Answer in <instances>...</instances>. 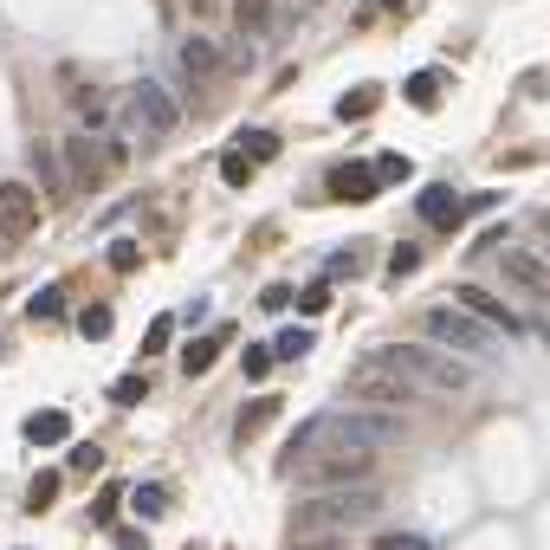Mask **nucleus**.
Masks as SVG:
<instances>
[{
  "label": "nucleus",
  "instance_id": "f257e3e1",
  "mask_svg": "<svg viewBox=\"0 0 550 550\" xmlns=\"http://www.w3.org/2000/svg\"><path fill=\"white\" fill-rule=\"evenodd\" d=\"M376 453L363 440H343V434H324L318 421H305L292 440L279 447V473H298L305 486H363Z\"/></svg>",
  "mask_w": 550,
  "mask_h": 550
},
{
  "label": "nucleus",
  "instance_id": "f03ea898",
  "mask_svg": "<svg viewBox=\"0 0 550 550\" xmlns=\"http://www.w3.org/2000/svg\"><path fill=\"white\" fill-rule=\"evenodd\" d=\"M369 369L408 382V389H440V395L466 389V363L453 350H440V343H382V350L369 356Z\"/></svg>",
  "mask_w": 550,
  "mask_h": 550
},
{
  "label": "nucleus",
  "instance_id": "7ed1b4c3",
  "mask_svg": "<svg viewBox=\"0 0 550 550\" xmlns=\"http://www.w3.org/2000/svg\"><path fill=\"white\" fill-rule=\"evenodd\" d=\"M376 505H382V492L376 486H318V492H305V499L292 505V538H337L343 525H363V518H376Z\"/></svg>",
  "mask_w": 550,
  "mask_h": 550
},
{
  "label": "nucleus",
  "instance_id": "20e7f679",
  "mask_svg": "<svg viewBox=\"0 0 550 550\" xmlns=\"http://www.w3.org/2000/svg\"><path fill=\"white\" fill-rule=\"evenodd\" d=\"M421 330H428V343H440V350H453V356H492L499 350V337L486 330V318H473L466 305H428L421 311Z\"/></svg>",
  "mask_w": 550,
  "mask_h": 550
},
{
  "label": "nucleus",
  "instance_id": "39448f33",
  "mask_svg": "<svg viewBox=\"0 0 550 550\" xmlns=\"http://www.w3.org/2000/svg\"><path fill=\"white\" fill-rule=\"evenodd\" d=\"M59 162H65V182H72L78 195H91V188H104V175L117 169V162H130V149L123 143H91V130H78V136H65Z\"/></svg>",
  "mask_w": 550,
  "mask_h": 550
},
{
  "label": "nucleus",
  "instance_id": "423d86ee",
  "mask_svg": "<svg viewBox=\"0 0 550 550\" xmlns=\"http://www.w3.org/2000/svg\"><path fill=\"white\" fill-rule=\"evenodd\" d=\"M123 110L156 136H169L175 123H182V104H175V91L162 85V78H130V85H123Z\"/></svg>",
  "mask_w": 550,
  "mask_h": 550
},
{
  "label": "nucleus",
  "instance_id": "0eeeda50",
  "mask_svg": "<svg viewBox=\"0 0 550 550\" xmlns=\"http://www.w3.org/2000/svg\"><path fill=\"white\" fill-rule=\"evenodd\" d=\"M324 434H343V440H363V447H376V440L395 434V415H369V408H337V415H318Z\"/></svg>",
  "mask_w": 550,
  "mask_h": 550
},
{
  "label": "nucleus",
  "instance_id": "6e6552de",
  "mask_svg": "<svg viewBox=\"0 0 550 550\" xmlns=\"http://www.w3.org/2000/svg\"><path fill=\"white\" fill-rule=\"evenodd\" d=\"M0 233H7V240L39 233V195L26 182H0Z\"/></svg>",
  "mask_w": 550,
  "mask_h": 550
},
{
  "label": "nucleus",
  "instance_id": "1a4fd4ad",
  "mask_svg": "<svg viewBox=\"0 0 550 550\" xmlns=\"http://www.w3.org/2000/svg\"><path fill=\"white\" fill-rule=\"evenodd\" d=\"M499 272H505V279H518L525 292H550V259L531 253V246H512V240H505V246H499Z\"/></svg>",
  "mask_w": 550,
  "mask_h": 550
},
{
  "label": "nucleus",
  "instance_id": "9d476101",
  "mask_svg": "<svg viewBox=\"0 0 550 550\" xmlns=\"http://www.w3.org/2000/svg\"><path fill=\"white\" fill-rule=\"evenodd\" d=\"M453 305H466V311H473V318H486L492 330H505V337H525V318H518V311L512 305H499V298H492V292H479V285H466V292L460 298H453Z\"/></svg>",
  "mask_w": 550,
  "mask_h": 550
},
{
  "label": "nucleus",
  "instance_id": "9b49d317",
  "mask_svg": "<svg viewBox=\"0 0 550 550\" xmlns=\"http://www.w3.org/2000/svg\"><path fill=\"white\" fill-rule=\"evenodd\" d=\"M376 169L369 162H343V169H330V201H350V208H363L369 195H376Z\"/></svg>",
  "mask_w": 550,
  "mask_h": 550
},
{
  "label": "nucleus",
  "instance_id": "f8f14e48",
  "mask_svg": "<svg viewBox=\"0 0 550 550\" xmlns=\"http://www.w3.org/2000/svg\"><path fill=\"white\" fill-rule=\"evenodd\" d=\"M460 214H466V201L453 195L447 182H434V188H421V220H434V227H460Z\"/></svg>",
  "mask_w": 550,
  "mask_h": 550
},
{
  "label": "nucleus",
  "instance_id": "ddd939ff",
  "mask_svg": "<svg viewBox=\"0 0 550 550\" xmlns=\"http://www.w3.org/2000/svg\"><path fill=\"white\" fill-rule=\"evenodd\" d=\"M356 395H363V402H389V408H402V402H408V382H395V376H382V369H369V363H363V376H356Z\"/></svg>",
  "mask_w": 550,
  "mask_h": 550
},
{
  "label": "nucleus",
  "instance_id": "4468645a",
  "mask_svg": "<svg viewBox=\"0 0 550 550\" xmlns=\"http://www.w3.org/2000/svg\"><path fill=\"white\" fill-rule=\"evenodd\" d=\"M220 350H227V330H208V337H195L182 350V376H208V369L220 363Z\"/></svg>",
  "mask_w": 550,
  "mask_h": 550
},
{
  "label": "nucleus",
  "instance_id": "2eb2a0df",
  "mask_svg": "<svg viewBox=\"0 0 550 550\" xmlns=\"http://www.w3.org/2000/svg\"><path fill=\"white\" fill-rule=\"evenodd\" d=\"M33 447H59L65 434H72V415H59V408H39V415H26V428H20Z\"/></svg>",
  "mask_w": 550,
  "mask_h": 550
},
{
  "label": "nucleus",
  "instance_id": "dca6fc26",
  "mask_svg": "<svg viewBox=\"0 0 550 550\" xmlns=\"http://www.w3.org/2000/svg\"><path fill=\"white\" fill-rule=\"evenodd\" d=\"M266 421H279V395H259V402H246V408H240V421H233V434L253 440L259 428H266Z\"/></svg>",
  "mask_w": 550,
  "mask_h": 550
},
{
  "label": "nucleus",
  "instance_id": "f3484780",
  "mask_svg": "<svg viewBox=\"0 0 550 550\" xmlns=\"http://www.w3.org/2000/svg\"><path fill=\"white\" fill-rule=\"evenodd\" d=\"M182 72L188 78H214L220 72V52L208 46V39H182Z\"/></svg>",
  "mask_w": 550,
  "mask_h": 550
},
{
  "label": "nucleus",
  "instance_id": "a211bd4d",
  "mask_svg": "<svg viewBox=\"0 0 550 550\" xmlns=\"http://www.w3.org/2000/svg\"><path fill=\"white\" fill-rule=\"evenodd\" d=\"M376 104H382V85H356V91H343V104H337V123H363Z\"/></svg>",
  "mask_w": 550,
  "mask_h": 550
},
{
  "label": "nucleus",
  "instance_id": "6ab92c4d",
  "mask_svg": "<svg viewBox=\"0 0 550 550\" xmlns=\"http://www.w3.org/2000/svg\"><path fill=\"white\" fill-rule=\"evenodd\" d=\"M440 98H447V78H434V72H415V78H408V104H415V110H434Z\"/></svg>",
  "mask_w": 550,
  "mask_h": 550
},
{
  "label": "nucleus",
  "instance_id": "aec40b11",
  "mask_svg": "<svg viewBox=\"0 0 550 550\" xmlns=\"http://www.w3.org/2000/svg\"><path fill=\"white\" fill-rule=\"evenodd\" d=\"M233 26H240V33H266L272 26V0H233Z\"/></svg>",
  "mask_w": 550,
  "mask_h": 550
},
{
  "label": "nucleus",
  "instance_id": "412c9836",
  "mask_svg": "<svg viewBox=\"0 0 550 550\" xmlns=\"http://www.w3.org/2000/svg\"><path fill=\"white\" fill-rule=\"evenodd\" d=\"M59 311H65V285H46V292H33L26 318H33V324H46V318H59Z\"/></svg>",
  "mask_w": 550,
  "mask_h": 550
},
{
  "label": "nucleus",
  "instance_id": "4be33fe9",
  "mask_svg": "<svg viewBox=\"0 0 550 550\" xmlns=\"http://www.w3.org/2000/svg\"><path fill=\"white\" fill-rule=\"evenodd\" d=\"M220 175H227V188H246L253 182V156H246V149H227V156H220Z\"/></svg>",
  "mask_w": 550,
  "mask_h": 550
},
{
  "label": "nucleus",
  "instance_id": "5701e85b",
  "mask_svg": "<svg viewBox=\"0 0 550 550\" xmlns=\"http://www.w3.org/2000/svg\"><path fill=\"white\" fill-rule=\"evenodd\" d=\"M272 363H279V356H272V343H253V350L240 356V369H246L253 382H266V376H272Z\"/></svg>",
  "mask_w": 550,
  "mask_h": 550
},
{
  "label": "nucleus",
  "instance_id": "b1692460",
  "mask_svg": "<svg viewBox=\"0 0 550 550\" xmlns=\"http://www.w3.org/2000/svg\"><path fill=\"white\" fill-rule=\"evenodd\" d=\"M240 149H246L253 162H272V156H279V136H272V130H246V136H240Z\"/></svg>",
  "mask_w": 550,
  "mask_h": 550
},
{
  "label": "nucleus",
  "instance_id": "393cba45",
  "mask_svg": "<svg viewBox=\"0 0 550 550\" xmlns=\"http://www.w3.org/2000/svg\"><path fill=\"white\" fill-rule=\"evenodd\" d=\"M369 169H376V182H382V188L408 182V156H395V149H389V156H376V162H369Z\"/></svg>",
  "mask_w": 550,
  "mask_h": 550
},
{
  "label": "nucleus",
  "instance_id": "a878e982",
  "mask_svg": "<svg viewBox=\"0 0 550 550\" xmlns=\"http://www.w3.org/2000/svg\"><path fill=\"white\" fill-rule=\"evenodd\" d=\"M52 499H59V473H39V479H33V492H26V512H46Z\"/></svg>",
  "mask_w": 550,
  "mask_h": 550
},
{
  "label": "nucleus",
  "instance_id": "bb28decb",
  "mask_svg": "<svg viewBox=\"0 0 550 550\" xmlns=\"http://www.w3.org/2000/svg\"><path fill=\"white\" fill-rule=\"evenodd\" d=\"M130 505H136L143 518H156V512H169V492H162V486H136V492H130Z\"/></svg>",
  "mask_w": 550,
  "mask_h": 550
},
{
  "label": "nucleus",
  "instance_id": "cd10ccee",
  "mask_svg": "<svg viewBox=\"0 0 550 550\" xmlns=\"http://www.w3.org/2000/svg\"><path fill=\"white\" fill-rule=\"evenodd\" d=\"M376 550H440V544L421 538V531H389V538H376Z\"/></svg>",
  "mask_w": 550,
  "mask_h": 550
},
{
  "label": "nucleus",
  "instance_id": "c85d7f7f",
  "mask_svg": "<svg viewBox=\"0 0 550 550\" xmlns=\"http://www.w3.org/2000/svg\"><path fill=\"white\" fill-rule=\"evenodd\" d=\"M292 305H298V311H305V318H318V311L330 305V279H318V285H305V292H298V298H292Z\"/></svg>",
  "mask_w": 550,
  "mask_h": 550
},
{
  "label": "nucleus",
  "instance_id": "c756f323",
  "mask_svg": "<svg viewBox=\"0 0 550 550\" xmlns=\"http://www.w3.org/2000/svg\"><path fill=\"white\" fill-rule=\"evenodd\" d=\"M356 266H363V253H350V246H343V253H330V259H324V279L337 285V279H350Z\"/></svg>",
  "mask_w": 550,
  "mask_h": 550
},
{
  "label": "nucleus",
  "instance_id": "7c9ffc66",
  "mask_svg": "<svg viewBox=\"0 0 550 550\" xmlns=\"http://www.w3.org/2000/svg\"><path fill=\"white\" fill-rule=\"evenodd\" d=\"M311 350V330H285L279 343H272V356H279V363H292V356H305Z\"/></svg>",
  "mask_w": 550,
  "mask_h": 550
},
{
  "label": "nucleus",
  "instance_id": "2f4dec72",
  "mask_svg": "<svg viewBox=\"0 0 550 550\" xmlns=\"http://www.w3.org/2000/svg\"><path fill=\"white\" fill-rule=\"evenodd\" d=\"M78 337H91V343H98V337H110V311H104V305H91L85 318H78Z\"/></svg>",
  "mask_w": 550,
  "mask_h": 550
},
{
  "label": "nucleus",
  "instance_id": "473e14b6",
  "mask_svg": "<svg viewBox=\"0 0 550 550\" xmlns=\"http://www.w3.org/2000/svg\"><path fill=\"white\" fill-rule=\"evenodd\" d=\"M415 266H421V246H395L389 253V279H408Z\"/></svg>",
  "mask_w": 550,
  "mask_h": 550
},
{
  "label": "nucleus",
  "instance_id": "72a5a7b5",
  "mask_svg": "<svg viewBox=\"0 0 550 550\" xmlns=\"http://www.w3.org/2000/svg\"><path fill=\"white\" fill-rule=\"evenodd\" d=\"M110 402H117V408L143 402V376H123V382H110Z\"/></svg>",
  "mask_w": 550,
  "mask_h": 550
},
{
  "label": "nucleus",
  "instance_id": "f704fd0d",
  "mask_svg": "<svg viewBox=\"0 0 550 550\" xmlns=\"http://www.w3.org/2000/svg\"><path fill=\"white\" fill-rule=\"evenodd\" d=\"M98 466H104V447H91V440L72 447V473H98Z\"/></svg>",
  "mask_w": 550,
  "mask_h": 550
},
{
  "label": "nucleus",
  "instance_id": "c9c22d12",
  "mask_svg": "<svg viewBox=\"0 0 550 550\" xmlns=\"http://www.w3.org/2000/svg\"><path fill=\"white\" fill-rule=\"evenodd\" d=\"M110 266H117V272H136V266H143V253H136L130 240H117V246H110Z\"/></svg>",
  "mask_w": 550,
  "mask_h": 550
},
{
  "label": "nucleus",
  "instance_id": "e433bc0d",
  "mask_svg": "<svg viewBox=\"0 0 550 550\" xmlns=\"http://www.w3.org/2000/svg\"><path fill=\"white\" fill-rule=\"evenodd\" d=\"M169 330H175V318H156V324H149V337H143V350H149V356L169 350Z\"/></svg>",
  "mask_w": 550,
  "mask_h": 550
},
{
  "label": "nucleus",
  "instance_id": "4c0bfd02",
  "mask_svg": "<svg viewBox=\"0 0 550 550\" xmlns=\"http://www.w3.org/2000/svg\"><path fill=\"white\" fill-rule=\"evenodd\" d=\"M292 285H266V292H259V305H266V311H285V305H292Z\"/></svg>",
  "mask_w": 550,
  "mask_h": 550
},
{
  "label": "nucleus",
  "instance_id": "58836bf2",
  "mask_svg": "<svg viewBox=\"0 0 550 550\" xmlns=\"http://www.w3.org/2000/svg\"><path fill=\"white\" fill-rule=\"evenodd\" d=\"M531 240H538V246H544V259H550V214L531 220Z\"/></svg>",
  "mask_w": 550,
  "mask_h": 550
},
{
  "label": "nucleus",
  "instance_id": "ea45409f",
  "mask_svg": "<svg viewBox=\"0 0 550 550\" xmlns=\"http://www.w3.org/2000/svg\"><path fill=\"white\" fill-rule=\"evenodd\" d=\"M117 550H149V538L143 531H117Z\"/></svg>",
  "mask_w": 550,
  "mask_h": 550
},
{
  "label": "nucleus",
  "instance_id": "a19ab883",
  "mask_svg": "<svg viewBox=\"0 0 550 550\" xmlns=\"http://www.w3.org/2000/svg\"><path fill=\"white\" fill-rule=\"evenodd\" d=\"M292 550H337V538H292Z\"/></svg>",
  "mask_w": 550,
  "mask_h": 550
},
{
  "label": "nucleus",
  "instance_id": "79ce46f5",
  "mask_svg": "<svg viewBox=\"0 0 550 550\" xmlns=\"http://www.w3.org/2000/svg\"><path fill=\"white\" fill-rule=\"evenodd\" d=\"M382 7H402V0H382Z\"/></svg>",
  "mask_w": 550,
  "mask_h": 550
}]
</instances>
